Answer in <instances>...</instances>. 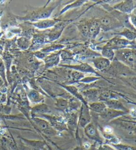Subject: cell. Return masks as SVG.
I'll return each mask as SVG.
<instances>
[{"instance_id":"6da1fadb","label":"cell","mask_w":136,"mask_h":150,"mask_svg":"<svg viewBox=\"0 0 136 150\" xmlns=\"http://www.w3.org/2000/svg\"><path fill=\"white\" fill-rule=\"evenodd\" d=\"M116 57L128 67L136 69V52L131 49L118 50Z\"/></svg>"},{"instance_id":"7a4b0ae2","label":"cell","mask_w":136,"mask_h":150,"mask_svg":"<svg viewBox=\"0 0 136 150\" xmlns=\"http://www.w3.org/2000/svg\"><path fill=\"white\" fill-rule=\"evenodd\" d=\"M33 120L36 124L37 127L41 130L42 133L49 136H53L57 134V131L52 127L49 122L43 119H41L39 117H33Z\"/></svg>"},{"instance_id":"3957f363","label":"cell","mask_w":136,"mask_h":150,"mask_svg":"<svg viewBox=\"0 0 136 150\" xmlns=\"http://www.w3.org/2000/svg\"><path fill=\"white\" fill-rule=\"evenodd\" d=\"M133 43L132 41H129L124 38H119V37H115V38L110 40V41L106 45V47L112 49V50L116 49L121 50L124 49L126 47L133 45Z\"/></svg>"},{"instance_id":"277c9868","label":"cell","mask_w":136,"mask_h":150,"mask_svg":"<svg viewBox=\"0 0 136 150\" xmlns=\"http://www.w3.org/2000/svg\"><path fill=\"white\" fill-rule=\"evenodd\" d=\"M98 21L99 22L101 28L104 29V30L112 29L121 25L120 23L117 19L110 16H104Z\"/></svg>"},{"instance_id":"5b68a950","label":"cell","mask_w":136,"mask_h":150,"mask_svg":"<svg viewBox=\"0 0 136 150\" xmlns=\"http://www.w3.org/2000/svg\"><path fill=\"white\" fill-rule=\"evenodd\" d=\"M115 9L125 14H131L136 8V1H125L115 5Z\"/></svg>"},{"instance_id":"8992f818","label":"cell","mask_w":136,"mask_h":150,"mask_svg":"<svg viewBox=\"0 0 136 150\" xmlns=\"http://www.w3.org/2000/svg\"><path fill=\"white\" fill-rule=\"evenodd\" d=\"M55 7H49L48 8L35 12L34 13H32L31 16H28L26 17H24V18L25 19L38 20V21L42 19H46L50 17Z\"/></svg>"},{"instance_id":"52a82bcc","label":"cell","mask_w":136,"mask_h":150,"mask_svg":"<svg viewBox=\"0 0 136 150\" xmlns=\"http://www.w3.org/2000/svg\"><path fill=\"white\" fill-rule=\"evenodd\" d=\"M91 120L90 117L89 107L86 104L82 105L81 110H80V114L79 117V124L82 127H85L88 124H90Z\"/></svg>"},{"instance_id":"ba28073f","label":"cell","mask_w":136,"mask_h":150,"mask_svg":"<svg viewBox=\"0 0 136 150\" xmlns=\"http://www.w3.org/2000/svg\"><path fill=\"white\" fill-rule=\"evenodd\" d=\"M126 113V112L115 110L106 108L105 109L104 111H103L102 113L100 114V116L102 119H104V120L109 121L115 118V117H117L123 116V115H124Z\"/></svg>"},{"instance_id":"9c48e42d","label":"cell","mask_w":136,"mask_h":150,"mask_svg":"<svg viewBox=\"0 0 136 150\" xmlns=\"http://www.w3.org/2000/svg\"><path fill=\"white\" fill-rule=\"evenodd\" d=\"M62 67L71 69L74 71H79L80 72H82V73H84V72H90V73H94L97 74V72H96L95 69L88 63H82L79 64V65H62Z\"/></svg>"},{"instance_id":"30bf717a","label":"cell","mask_w":136,"mask_h":150,"mask_svg":"<svg viewBox=\"0 0 136 150\" xmlns=\"http://www.w3.org/2000/svg\"><path fill=\"white\" fill-rule=\"evenodd\" d=\"M58 21H59L57 19H46L40 20V21H38L35 22L34 23H33V25L35 27H37V28H38L39 29H45L55 26V25L57 23Z\"/></svg>"},{"instance_id":"8fae6325","label":"cell","mask_w":136,"mask_h":150,"mask_svg":"<svg viewBox=\"0 0 136 150\" xmlns=\"http://www.w3.org/2000/svg\"><path fill=\"white\" fill-rule=\"evenodd\" d=\"M84 132L86 136L92 139L95 140H99L100 137L98 134L97 129L96 128L95 126L93 124H89L84 127Z\"/></svg>"},{"instance_id":"7c38bea8","label":"cell","mask_w":136,"mask_h":150,"mask_svg":"<svg viewBox=\"0 0 136 150\" xmlns=\"http://www.w3.org/2000/svg\"><path fill=\"white\" fill-rule=\"evenodd\" d=\"M92 62L95 68L99 71H102L108 68L110 64V61L104 57H97L93 60Z\"/></svg>"},{"instance_id":"4fadbf2b","label":"cell","mask_w":136,"mask_h":150,"mask_svg":"<svg viewBox=\"0 0 136 150\" xmlns=\"http://www.w3.org/2000/svg\"><path fill=\"white\" fill-rule=\"evenodd\" d=\"M101 27L98 20L92 21L89 23V36L92 39H95L99 34Z\"/></svg>"},{"instance_id":"5bb4252c","label":"cell","mask_w":136,"mask_h":150,"mask_svg":"<svg viewBox=\"0 0 136 150\" xmlns=\"http://www.w3.org/2000/svg\"><path fill=\"white\" fill-rule=\"evenodd\" d=\"M104 104L108 108L115 110L127 112V109L123 106V105L117 100H110L104 102Z\"/></svg>"},{"instance_id":"9a60e30c","label":"cell","mask_w":136,"mask_h":150,"mask_svg":"<svg viewBox=\"0 0 136 150\" xmlns=\"http://www.w3.org/2000/svg\"><path fill=\"white\" fill-rule=\"evenodd\" d=\"M60 61L59 53L48 54L46 58L44 59L47 67H52L57 65Z\"/></svg>"},{"instance_id":"2e32d148","label":"cell","mask_w":136,"mask_h":150,"mask_svg":"<svg viewBox=\"0 0 136 150\" xmlns=\"http://www.w3.org/2000/svg\"><path fill=\"white\" fill-rule=\"evenodd\" d=\"M32 114H41L43 115L44 114L48 113L50 112L49 107L46 104H41L39 105H37L35 107L32 108L31 110Z\"/></svg>"},{"instance_id":"e0dca14e","label":"cell","mask_w":136,"mask_h":150,"mask_svg":"<svg viewBox=\"0 0 136 150\" xmlns=\"http://www.w3.org/2000/svg\"><path fill=\"white\" fill-rule=\"evenodd\" d=\"M64 27H62V24H59V25L56 27L53 31H52L51 33L48 35V39H49L50 41H55L57 39L59 38L60 36V34H61L62 31H63Z\"/></svg>"},{"instance_id":"ac0fdd59","label":"cell","mask_w":136,"mask_h":150,"mask_svg":"<svg viewBox=\"0 0 136 150\" xmlns=\"http://www.w3.org/2000/svg\"><path fill=\"white\" fill-rule=\"evenodd\" d=\"M118 99V96L116 94L113 93L110 91H104L100 93L98 97V100L100 101L106 102L110 100H117Z\"/></svg>"},{"instance_id":"d6986e66","label":"cell","mask_w":136,"mask_h":150,"mask_svg":"<svg viewBox=\"0 0 136 150\" xmlns=\"http://www.w3.org/2000/svg\"><path fill=\"white\" fill-rule=\"evenodd\" d=\"M27 96H28L30 100L32 102H34V103H39L43 99L41 95L39 94V92L35 91V90H30L28 94H27Z\"/></svg>"},{"instance_id":"ffe728a7","label":"cell","mask_w":136,"mask_h":150,"mask_svg":"<svg viewBox=\"0 0 136 150\" xmlns=\"http://www.w3.org/2000/svg\"><path fill=\"white\" fill-rule=\"evenodd\" d=\"M89 108L93 111L99 112V113H102L103 111L105 110V109L107 108L104 102H93V103L90 104L89 105Z\"/></svg>"},{"instance_id":"44dd1931","label":"cell","mask_w":136,"mask_h":150,"mask_svg":"<svg viewBox=\"0 0 136 150\" xmlns=\"http://www.w3.org/2000/svg\"><path fill=\"white\" fill-rule=\"evenodd\" d=\"M17 45L22 50H26L31 45V41L26 37H21L17 39Z\"/></svg>"},{"instance_id":"7402d4cb","label":"cell","mask_w":136,"mask_h":150,"mask_svg":"<svg viewBox=\"0 0 136 150\" xmlns=\"http://www.w3.org/2000/svg\"><path fill=\"white\" fill-rule=\"evenodd\" d=\"M102 55L104 58L108 59L109 61H112L115 57V52L114 50L104 47L102 50Z\"/></svg>"},{"instance_id":"603a6c76","label":"cell","mask_w":136,"mask_h":150,"mask_svg":"<svg viewBox=\"0 0 136 150\" xmlns=\"http://www.w3.org/2000/svg\"><path fill=\"white\" fill-rule=\"evenodd\" d=\"M120 35L129 41H133L136 39V33L127 29L123 30L122 32H121Z\"/></svg>"},{"instance_id":"cb8c5ba5","label":"cell","mask_w":136,"mask_h":150,"mask_svg":"<svg viewBox=\"0 0 136 150\" xmlns=\"http://www.w3.org/2000/svg\"><path fill=\"white\" fill-rule=\"evenodd\" d=\"M77 124V115L76 114H69L67 118V125L70 129H74Z\"/></svg>"},{"instance_id":"d4e9b609","label":"cell","mask_w":136,"mask_h":150,"mask_svg":"<svg viewBox=\"0 0 136 150\" xmlns=\"http://www.w3.org/2000/svg\"><path fill=\"white\" fill-rule=\"evenodd\" d=\"M86 98H89V100H94V99H97L99 97V91L98 90L96 89H92V90H89V91H86L83 92Z\"/></svg>"},{"instance_id":"484cf974","label":"cell","mask_w":136,"mask_h":150,"mask_svg":"<svg viewBox=\"0 0 136 150\" xmlns=\"http://www.w3.org/2000/svg\"><path fill=\"white\" fill-rule=\"evenodd\" d=\"M62 87L66 89L68 92H70L72 94L74 95V96H76L78 98H79L80 100H82V102H84V99L83 98V97L79 93V91H78V89L76 88V87L73 86H62Z\"/></svg>"},{"instance_id":"4316f807","label":"cell","mask_w":136,"mask_h":150,"mask_svg":"<svg viewBox=\"0 0 136 150\" xmlns=\"http://www.w3.org/2000/svg\"><path fill=\"white\" fill-rule=\"evenodd\" d=\"M55 106L59 110H67L68 106H69V102L65 99L57 98L56 102H55Z\"/></svg>"},{"instance_id":"83f0119b","label":"cell","mask_w":136,"mask_h":150,"mask_svg":"<svg viewBox=\"0 0 136 150\" xmlns=\"http://www.w3.org/2000/svg\"><path fill=\"white\" fill-rule=\"evenodd\" d=\"M25 142L31 146L35 150H41L45 146V144L42 142L39 141H29V140H25Z\"/></svg>"},{"instance_id":"f1b7e54d","label":"cell","mask_w":136,"mask_h":150,"mask_svg":"<svg viewBox=\"0 0 136 150\" xmlns=\"http://www.w3.org/2000/svg\"><path fill=\"white\" fill-rule=\"evenodd\" d=\"M80 31L84 36H89V23H84L79 24L78 26Z\"/></svg>"},{"instance_id":"f546056e","label":"cell","mask_w":136,"mask_h":150,"mask_svg":"<svg viewBox=\"0 0 136 150\" xmlns=\"http://www.w3.org/2000/svg\"><path fill=\"white\" fill-rule=\"evenodd\" d=\"M71 78L74 81H80L82 79L84 78V74L82 72L73 70L71 73Z\"/></svg>"},{"instance_id":"4dcf8cb0","label":"cell","mask_w":136,"mask_h":150,"mask_svg":"<svg viewBox=\"0 0 136 150\" xmlns=\"http://www.w3.org/2000/svg\"><path fill=\"white\" fill-rule=\"evenodd\" d=\"M63 48V46L60 45H51L46 48H44L41 50V51H43L45 52H47V53H49V52L54 51H57V50H59L60 49Z\"/></svg>"},{"instance_id":"1f68e13d","label":"cell","mask_w":136,"mask_h":150,"mask_svg":"<svg viewBox=\"0 0 136 150\" xmlns=\"http://www.w3.org/2000/svg\"><path fill=\"white\" fill-rule=\"evenodd\" d=\"M84 1H76L74 2V3H72L71 4L68 5V6L65 7L63 9H62V11H60V14H62V13H64V12L66 11L67 9L74 8V7H79V6H80V5H82L83 3H84Z\"/></svg>"},{"instance_id":"d6a6232c","label":"cell","mask_w":136,"mask_h":150,"mask_svg":"<svg viewBox=\"0 0 136 150\" xmlns=\"http://www.w3.org/2000/svg\"><path fill=\"white\" fill-rule=\"evenodd\" d=\"M114 146L117 150H135L134 148L130 146L122 144H115Z\"/></svg>"},{"instance_id":"836d02e7","label":"cell","mask_w":136,"mask_h":150,"mask_svg":"<svg viewBox=\"0 0 136 150\" xmlns=\"http://www.w3.org/2000/svg\"><path fill=\"white\" fill-rule=\"evenodd\" d=\"M60 57H61L62 59L66 60V59H69L72 57V54L71 52L67 51H62L61 54H60Z\"/></svg>"},{"instance_id":"e575fe53","label":"cell","mask_w":136,"mask_h":150,"mask_svg":"<svg viewBox=\"0 0 136 150\" xmlns=\"http://www.w3.org/2000/svg\"><path fill=\"white\" fill-rule=\"evenodd\" d=\"M49 54V53H47V52H45L43 51H37L36 52H35V55L36 57L39 59H45L46 58V57Z\"/></svg>"},{"instance_id":"d590c367","label":"cell","mask_w":136,"mask_h":150,"mask_svg":"<svg viewBox=\"0 0 136 150\" xmlns=\"http://www.w3.org/2000/svg\"><path fill=\"white\" fill-rule=\"evenodd\" d=\"M129 19L131 23H132L136 29V16H134V15L133 14H130L129 16Z\"/></svg>"},{"instance_id":"8d00e7d4","label":"cell","mask_w":136,"mask_h":150,"mask_svg":"<svg viewBox=\"0 0 136 150\" xmlns=\"http://www.w3.org/2000/svg\"><path fill=\"white\" fill-rule=\"evenodd\" d=\"M98 150H114L112 147L108 146V145H102L99 147Z\"/></svg>"},{"instance_id":"74e56055","label":"cell","mask_w":136,"mask_h":150,"mask_svg":"<svg viewBox=\"0 0 136 150\" xmlns=\"http://www.w3.org/2000/svg\"><path fill=\"white\" fill-rule=\"evenodd\" d=\"M97 79L96 78H92V77H90V78H86V79H82L81 81L82 82H91L92 81H95V80H96Z\"/></svg>"},{"instance_id":"f35d334b","label":"cell","mask_w":136,"mask_h":150,"mask_svg":"<svg viewBox=\"0 0 136 150\" xmlns=\"http://www.w3.org/2000/svg\"><path fill=\"white\" fill-rule=\"evenodd\" d=\"M104 132L108 134H110L112 132V127L110 126H106L104 127Z\"/></svg>"},{"instance_id":"ab89813d","label":"cell","mask_w":136,"mask_h":150,"mask_svg":"<svg viewBox=\"0 0 136 150\" xmlns=\"http://www.w3.org/2000/svg\"><path fill=\"white\" fill-rule=\"evenodd\" d=\"M84 148L85 149H89L90 147V143H89V142H86V143H84Z\"/></svg>"},{"instance_id":"60d3db41","label":"cell","mask_w":136,"mask_h":150,"mask_svg":"<svg viewBox=\"0 0 136 150\" xmlns=\"http://www.w3.org/2000/svg\"><path fill=\"white\" fill-rule=\"evenodd\" d=\"M88 150H96V148H95V146H92L90 147L89 149H88Z\"/></svg>"},{"instance_id":"b9f144b4","label":"cell","mask_w":136,"mask_h":150,"mask_svg":"<svg viewBox=\"0 0 136 150\" xmlns=\"http://www.w3.org/2000/svg\"><path fill=\"white\" fill-rule=\"evenodd\" d=\"M131 14H133V15H134V16H136V8L135 9H133V11H132V13Z\"/></svg>"},{"instance_id":"7bdbcfd3","label":"cell","mask_w":136,"mask_h":150,"mask_svg":"<svg viewBox=\"0 0 136 150\" xmlns=\"http://www.w3.org/2000/svg\"><path fill=\"white\" fill-rule=\"evenodd\" d=\"M133 132H134L136 134V126H135V128H134V130H133Z\"/></svg>"},{"instance_id":"ee69618b","label":"cell","mask_w":136,"mask_h":150,"mask_svg":"<svg viewBox=\"0 0 136 150\" xmlns=\"http://www.w3.org/2000/svg\"><path fill=\"white\" fill-rule=\"evenodd\" d=\"M74 150H81V149H80V147H79V148H77V149H74Z\"/></svg>"}]
</instances>
